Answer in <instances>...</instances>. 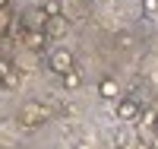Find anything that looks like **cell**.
Segmentation results:
<instances>
[{
    "label": "cell",
    "mask_w": 158,
    "mask_h": 149,
    "mask_svg": "<svg viewBox=\"0 0 158 149\" xmlns=\"http://www.w3.org/2000/svg\"><path fill=\"white\" fill-rule=\"evenodd\" d=\"M19 124L25 127V130H38V127H44L51 117H57V111L51 108L48 102H38V99H32V102H25L22 108H19Z\"/></svg>",
    "instance_id": "1"
},
{
    "label": "cell",
    "mask_w": 158,
    "mask_h": 149,
    "mask_svg": "<svg viewBox=\"0 0 158 149\" xmlns=\"http://www.w3.org/2000/svg\"><path fill=\"white\" fill-rule=\"evenodd\" d=\"M51 70L54 73H70V70H76V57H73V51H67V48H54L51 51Z\"/></svg>",
    "instance_id": "2"
},
{
    "label": "cell",
    "mask_w": 158,
    "mask_h": 149,
    "mask_svg": "<svg viewBox=\"0 0 158 149\" xmlns=\"http://www.w3.org/2000/svg\"><path fill=\"white\" fill-rule=\"evenodd\" d=\"M139 114H142V108H139L136 99H120V102H117V117H120V121H127V124H136Z\"/></svg>",
    "instance_id": "3"
},
{
    "label": "cell",
    "mask_w": 158,
    "mask_h": 149,
    "mask_svg": "<svg viewBox=\"0 0 158 149\" xmlns=\"http://www.w3.org/2000/svg\"><path fill=\"white\" fill-rule=\"evenodd\" d=\"M22 22H25V32H44L48 16H44L41 10H25L22 13Z\"/></svg>",
    "instance_id": "4"
},
{
    "label": "cell",
    "mask_w": 158,
    "mask_h": 149,
    "mask_svg": "<svg viewBox=\"0 0 158 149\" xmlns=\"http://www.w3.org/2000/svg\"><path fill=\"white\" fill-rule=\"evenodd\" d=\"M67 29H70V22L63 19V16H51V19L44 22V32H48L51 38H60V35H67Z\"/></svg>",
    "instance_id": "5"
},
{
    "label": "cell",
    "mask_w": 158,
    "mask_h": 149,
    "mask_svg": "<svg viewBox=\"0 0 158 149\" xmlns=\"http://www.w3.org/2000/svg\"><path fill=\"white\" fill-rule=\"evenodd\" d=\"M98 95L101 99H120V86H117V79H101V83H98Z\"/></svg>",
    "instance_id": "6"
},
{
    "label": "cell",
    "mask_w": 158,
    "mask_h": 149,
    "mask_svg": "<svg viewBox=\"0 0 158 149\" xmlns=\"http://www.w3.org/2000/svg\"><path fill=\"white\" fill-rule=\"evenodd\" d=\"M22 42H25L29 51H41V48H44V32H25Z\"/></svg>",
    "instance_id": "7"
},
{
    "label": "cell",
    "mask_w": 158,
    "mask_h": 149,
    "mask_svg": "<svg viewBox=\"0 0 158 149\" xmlns=\"http://www.w3.org/2000/svg\"><path fill=\"white\" fill-rule=\"evenodd\" d=\"M38 10H41L48 19H51V16H60V0H44V3L38 7Z\"/></svg>",
    "instance_id": "8"
},
{
    "label": "cell",
    "mask_w": 158,
    "mask_h": 149,
    "mask_svg": "<svg viewBox=\"0 0 158 149\" xmlns=\"http://www.w3.org/2000/svg\"><path fill=\"white\" fill-rule=\"evenodd\" d=\"M133 45H136V35H130V32H120V35H117V48H120V51H130Z\"/></svg>",
    "instance_id": "9"
},
{
    "label": "cell",
    "mask_w": 158,
    "mask_h": 149,
    "mask_svg": "<svg viewBox=\"0 0 158 149\" xmlns=\"http://www.w3.org/2000/svg\"><path fill=\"white\" fill-rule=\"evenodd\" d=\"M79 83H82V76H79L76 70L63 73V89H79Z\"/></svg>",
    "instance_id": "10"
},
{
    "label": "cell",
    "mask_w": 158,
    "mask_h": 149,
    "mask_svg": "<svg viewBox=\"0 0 158 149\" xmlns=\"http://www.w3.org/2000/svg\"><path fill=\"white\" fill-rule=\"evenodd\" d=\"M142 10H146V16H155L158 13V0H142Z\"/></svg>",
    "instance_id": "11"
},
{
    "label": "cell",
    "mask_w": 158,
    "mask_h": 149,
    "mask_svg": "<svg viewBox=\"0 0 158 149\" xmlns=\"http://www.w3.org/2000/svg\"><path fill=\"white\" fill-rule=\"evenodd\" d=\"M10 3H13V0H0V10H10Z\"/></svg>",
    "instance_id": "12"
},
{
    "label": "cell",
    "mask_w": 158,
    "mask_h": 149,
    "mask_svg": "<svg viewBox=\"0 0 158 149\" xmlns=\"http://www.w3.org/2000/svg\"><path fill=\"white\" fill-rule=\"evenodd\" d=\"M120 149H133V146H130V143H127V146H120Z\"/></svg>",
    "instance_id": "13"
},
{
    "label": "cell",
    "mask_w": 158,
    "mask_h": 149,
    "mask_svg": "<svg viewBox=\"0 0 158 149\" xmlns=\"http://www.w3.org/2000/svg\"><path fill=\"white\" fill-rule=\"evenodd\" d=\"M155 127H158V124H155Z\"/></svg>",
    "instance_id": "14"
}]
</instances>
